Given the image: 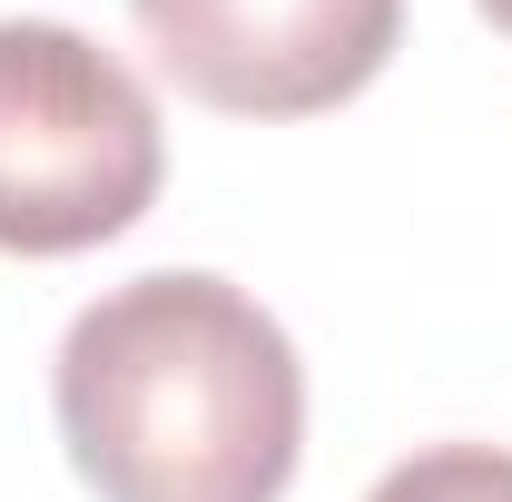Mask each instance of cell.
Listing matches in <instances>:
<instances>
[{
    "instance_id": "cell-2",
    "label": "cell",
    "mask_w": 512,
    "mask_h": 502,
    "mask_svg": "<svg viewBox=\"0 0 512 502\" xmlns=\"http://www.w3.org/2000/svg\"><path fill=\"white\" fill-rule=\"evenodd\" d=\"M168 178L158 99L69 20H0V247L79 256L148 217Z\"/></svg>"
},
{
    "instance_id": "cell-5",
    "label": "cell",
    "mask_w": 512,
    "mask_h": 502,
    "mask_svg": "<svg viewBox=\"0 0 512 502\" xmlns=\"http://www.w3.org/2000/svg\"><path fill=\"white\" fill-rule=\"evenodd\" d=\"M483 10H493V30H512V0H483Z\"/></svg>"
},
{
    "instance_id": "cell-1",
    "label": "cell",
    "mask_w": 512,
    "mask_h": 502,
    "mask_svg": "<svg viewBox=\"0 0 512 502\" xmlns=\"http://www.w3.org/2000/svg\"><path fill=\"white\" fill-rule=\"evenodd\" d=\"M60 434L99 502H276L306 443V365L227 276H128L60 335Z\"/></svg>"
},
{
    "instance_id": "cell-4",
    "label": "cell",
    "mask_w": 512,
    "mask_h": 502,
    "mask_svg": "<svg viewBox=\"0 0 512 502\" xmlns=\"http://www.w3.org/2000/svg\"><path fill=\"white\" fill-rule=\"evenodd\" d=\"M365 502H512V453L503 443H434L394 463Z\"/></svg>"
},
{
    "instance_id": "cell-3",
    "label": "cell",
    "mask_w": 512,
    "mask_h": 502,
    "mask_svg": "<svg viewBox=\"0 0 512 502\" xmlns=\"http://www.w3.org/2000/svg\"><path fill=\"white\" fill-rule=\"evenodd\" d=\"M158 69L227 119H316L355 99L404 30V0H128Z\"/></svg>"
}]
</instances>
